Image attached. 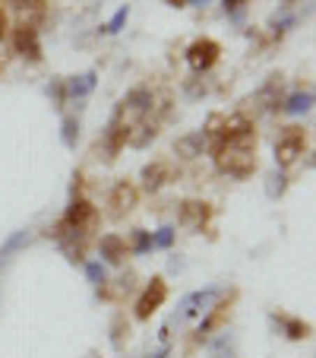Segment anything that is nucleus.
<instances>
[{"label": "nucleus", "mask_w": 316, "mask_h": 358, "mask_svg": "<svg viewBox=\"0 0 316 358\" xmlns=\"http://www.w3.org/2000/svg\"><path fill=\"white\" fill-rule=\"evenodd\" d=\"M209 149H212L222 175L243 181V178H250L256 171V130L243 136H228V140H212Z\"/></svg>", "instance_id": "obj_1"}, {"label": "nucleus", "mask_w": 316, "mask_h": 358, "mask_svg": "<svg viewBox=\"0 0 316 358\" xmlns=\"http://www.w3.org/2000/svg\"><path fill=\"white\" fill-rule=\"evenodd\" d=\"M282 89H285V80H282L278 73L269 76V80L262 83V86L247 99V105L253 108V115H266V111H282V101H285Z\"/></svg>", "instance_id": "obj_2"}, {"label": "nucleus", "mask_w": 316, "mask_h": 358, "mask_svg": "<svg viewBox=\"0 0 316 358\" xmlns=\"http://www.w3.org/2000/svg\"><path fill=\"white\" fill-rule=\"evenodd\" d=\"M303 146H307V136L301 127H285V134L276 143V165L278 169H291L297 159L303 156Z\"/></svg>", "instance_id": "obj_3"}, {"label": "nucleus", "mask_w": 316, "mask_h": 358, "mask_svg": "<svg viewBox=\"0 0 316 358\" xmlns=\"http://www.w3.org/2000/svg\"><path fill=\"white\" fill-rule=\"evenodd\" d=\"M218 57H222V45H218L216 38H196L193 45L187 48V64L193 73H206V70H212L218 64Z\"/></svg>", "instance_id": "obj_4"}, {"label": "nucleus", "mask_w": 316, "mask_h": 358, "mask_svg": "<svg viewBox=\"0 0 316 358\" xmlns=\"http://www.w3.org/2000/svg\"><path fill=\"white\" fill-rule=\"evenodd\" d=\"M127 136H130L127 115H123L121 108H114V115H111V121H108V130H105V159H108V162H114V159L121 156V149L127 146Z\"/></svg>", "instance_id": "obj_5"}, {"label": "nucleus", "mask_w": 316, "mask_h": 358, "mask_svg": "<svg viewBox=\"0 0 316 358\" xmlns=\"http://www.w3.org/2000/svg\"><path fill=\"white\" fill-rule=\"evenodd\" d=\"M177 222L183 225L187 231H206L209 222H212V203L206 200H183L181 213H177Z\"/></svg>", "instance_id": "obj_6"}, {"label": "nucleus", "mask_w": 316, "mask_h": 358, "mask_svg": "<svg viewBox=\"0 0 316 358\" xmlns=\"http://www.w3.org/2000/svg\"><path fill=\"white\" fill-rule=\"evenodd\" d=\"M165 298H168V282L162 276H152V282L142 289L140 301H136V311H133L136 320H149L165 304Z\"/></svg>", "instance_id": "obj_7"}, {"label": "nucleus", "mask_w": 316, "mask_h": 358, "mask_svg": "<svg viewBox=\"0 0 316 358\" xmlns=\"http://www.w3.org/2000/svg\"><path fill=\"white\" fill-rule=\"evenodd\" d=\"M67 229H80V231H92L95 225H98V210H95L89 200H82V196H76L73 203L67 206V213H63L61 219Z\"/></svg>", "instance_id": "obj_8"}, {"label": "nucleus", "mask_w": 316, "mask_h": 358, "mask_svg": "<svg viewBox=\"0 0 316 358\" xmlns=\"http://www.w3.org/2000/svg\"><path fill=\"white\" fill-rule=\"evenodd\" d=\"M136 203H140V190H136L130 181H117L114 187H111L108 206H111V216H114V219H121V216H127V213H133Z\"/></svg>", "instance_id": "obj_9"}, {"label": "nucleus", "mask_w": 316, "mask_h": 358, "mask_svg": "<svg viewBox=\"0 0 316 358\" xmlns=\"http://www.w3.org/2000/svg\"><path fill=\"white\" fill-rule=\"evenodd\" d=\"M140 178H142V187H146L149 194H158L165 184L174 181V165L165 162V159H155V162H149L146 169H142Z\"/></svg>", "instance_id": "obj_10"}, {"label": "nucleus", "mask_w": 316, "mask_h": 358, "mask_svg": "<svg viewBox=\"0 0 316 358\" xmlns=\"http://www.w3.org/2000/svg\"><path fill=\"white\" fill-rule=\"evenodd\" d=\"M222 298V289H200L190 292L181 301V317H196V314H206L209 308H216V301Z\"/></svg>", "instance_id": "obj_11"}, {"label": "nucleus", "mask_w": 316, "mask_h": 358, "mask_svg": "<svg viewBox=\"0 0 316 358\" xmlns=\"http://www.w3.org/2000/svg\"><path fill=\"white\" fill-rule=\"evenodd\" d=\"M13 48H16V55H22L26 61L38 64V61H41L38 29H35V26H16V32H13Z\"/></svg>", "instance_id": "obj_12"}, {"label": "nucleus", "mask_w": 316, "mask_h": 358, "mask_svg": "<svg viewBox=\"0 0 316 358\" xmlns=\"http://www.w3.org/2000/svg\"><path fill=\"white\" fill-rule=\"evenodd\" d=\"M206 149H209V134L206 130H190V134H183V136H177L174 140V152L181 159H187V162L200 159Z\"/></svg>", "instance_id": "obj_13"}, {"label": "nucleus", "mask_w": 316, "mask_h": 358, "mask_svg": "<svg viewBox=\"0 0 316 358\" xmlns=\"http://www.w3.org/2000/svg\"><path fill=\"white\" fill-rule=\"evenodd\" d=\"M152 101H155L152 89H149V86H136V89H130V92L123 95L117 108H121L123 115H149V111H152Z\"/></svg>", "instance_id": "obj_14"}, {"label": "nucleus", "mask_w": 316, "mask_h": 358, "mask_svg": "<svg viewBox=\"0 0 316 358\" xmlns=\"http://www.w3.org/2000/svg\"><path fill=\"white\" fill-rule=\"evenodd\" d=\"M98 254L105 257V264L117 266L130 257V244L123 241L121 235H105V238H98Z\"/></svg>", "instance_id": "obj_15"}, {"label": "nucleus", "mask_w": 316, "mask_h": 358, "mask_svg": "<svg viewBox=\"0 0 316 358\" xmlns=\"http://www.w3.org/2000/svg\"><path fill=\"white\" fill-rule=\"evenodd\" d=\"M155 136H158V121H149V117H146V121H140V124H133V127H130L127 143L133 149H146Z\"/></svg>", "instance_id": "obj_16"}, {"label": "nucleus", "mask_w": 316, "mask_h": 358, "mask_svg": "<svg viewBox=\"0 0 316 358\" xmlns=\"http://www.w3.org/2000/svg\"><path fill=\"white\" fill-rule=\"evenodd\" d=\"M95 83H98V73H95V70H86V73L67 80V95L70 99H86V95L95 89Z\"/></svg>", "instance_id": "obj_17"}, {"label": "nucleus", "mask_w": 316, "mask_h": 358, "mask_svg": "<svg viewBox=\"0 0 316 358\" xmlns=\"http://www.w3.org/2000/svg\"><path fill=\"white\" fill-rule=\"evenodd\" d=\"M133 289H136V276H133V273H127V276L117 279L114 289H111V285H98V295H101V298H114V301H117V298L130 295Z\"/></svg>", "instance_id": "obj_18"}, {"label": "nucleus", "mask_w": 316, "mask_h": 358, "mask_svg": "<svg viewBox=\"0 0 316 358\" xmlns=\"http://www.w3.org/2000/svg\"><path fill=\"white\" fill-rule=\"evenodd\" d=\"M310 105H313V92H297L282 101V111L285 115H307Z\"/></svg>", "instance_id": "obj_19"}, {"label": "nucleus", "mask_w": 316, "mask_h": 358, "mask_svg": "<svg viewBox=\"0 0 316 358\" xmlns=\"http://www.w3.org/2000/svg\"><path fill=\"white\" fill-rule=\"evenodd\" d=\"M225 304H216V308H209L206 311V317H202V324H200V339H206L209 333L216 330V327H222V320H225Z\"/></svg>", "instance_id": "obj_20"}, {"label": "nucleus", "mask_w": 316, "mask_h": 358, "mask_svg": "<svg viewBox=\"0 0 316 358\" xmlns=\"http://www.w3.org/2000/svg\"><path fill=\"white\" fill-rule=\"evenodd\" d=\"M282 320V330L288 339H307L310 336V324L307 320H297V317H278Z\"/></svg>", "instance_id": "obj_21"}, {"label": "nucleus", "mask_w": 316, "mask_h": 358, "mask_svg": "<svg viewBox=\"0 0 316 358\" xmlns=\"http://www.w3.org/2000/svg\"><path fill=\"white\" fill-rule=\"evenodd\" d=\"M61 140H63V146H67V149H76V143H80V121H76L73 115L63 117V124H61Z\"/></svg>", "instance_id": "obj_22"}, {"label": "nucleus", "mask_w": 316, "mask_h": 358, "mask_svg": "<svg viewBox=\"0 0 316 358\" xmlns=\"http://www.w3.org/2000/svg\"><path fill=\"white\" fill-rule=\"evenodd\" d=\"M285 190H288V178L278 175V171H276V175H269V184H266V194H269L272 200H278V196H282Z\"/></svg>", "instance_id": "obj_23"}, {"label": "nucleus", "mask_w": 316, "mask_h": 358, "mask_svg": "<svg viewBox=\"0 0 316 358\" xmlns=\"http://www.w3.org/2000/svg\"><path fill=\"white\" fill-rule=\"evenodd\" d=\"M149 248H152V235L142 229H133V248H130V254H146Z\"/></svg>", "instance_id": "obj_24"}, {"label": "nucleus", "mask_w": 316, "mask_h": 358, "mask_svg": "<svg viewBox=\"0 0 316 358\" xmlns=\"http://www.w3.org/2000/svg\"><path fill=\"white\" fill-rule=\"evenodd\" d=\"M86 279L92 285H105L108 279H105V264H86Z\"/></svg>", "instance_id": "obj_25"}, {"label": "nucleus", "mask_w": 316, "mask_h": 358, "mask_svg": "<svg viewBox=\"0 0 316 358\" xmlns=\"http://www.w3.org/2000/svg\"><path fill=\"white\" fill-rule=\"evenodd\" d=\"M127 16H130V7H121V10H117V13H114V20H111L108 26H105V32H108V35L121 32V29H123V22H127Z\"/></svg>", "instance_id": "obj_26"}, {"label": "nucleus", "mask_w": 316, "mask_h": 358, "mask_svg": "<svg viewBox=\"0 0 316 358\" xmlns=\"http://www.w3.org/2000/svg\"><path fill=\"white\" fill-rule=\"evenodd\" d=\"M212 358H234V345H228V336H222L212 345Z\"/></svg>", "instance_id": "obj_27"}, {"label": "nucleus", "mask_w": 316, "mask_h": 358, "mask_svg": "<svg viewBox=\"0 0 316 358\" xmlns=\"http://www.w3.org/2000/svg\"><path fill=\"white\" fill-rule=\"evenodd\" d=\"M174 244V229H158V235L152 238V248H171Z\"/></svg>", "instance_id": "obj_28"}, {"label": "nucleus", "mask_w": 316, "mask_h": 358, "mask_svg": "<svg viewBox=\"0 0 316 358\" xmlns=\"http://www.w3.org/2000/svg\"><path fill=\"white\" fill-rule=\"evenodd\" d=\"M47 95H54V101H57V108H61L63 105V99H67V83H51V86H47Z\"/></svg>", "instance_id": "obj_29"}, {"label": "nucleus", "mask_w": 316, "mask_h": 358, "mask_svg": "<svg viewBox=\"0 0 316 358\" xmlns=\"http://www.w3.org/2000/svg\"><path fill=\"white\" fill-rule=\"evenodd\" d=\"M22 244H29V231H16V235H13V238H10V241H7V244H3V250H7V254H10V250L22 248Z\"/></svg>", "instance_id": "obj_30"}, {"label": "nucleus", "mask_w": 316, "mask_h": 358, "mask_svg": "<svg viewBox=\"0 0 316 358\" xmlns=\"http://www.w3.org/2000/svg\"><path fill=\"white\" fill-rule=\"evenodd\" d=\"M225 10H228V13H241V10H243V0H225Z\"/></svg>", "instance_id": "obj_31"}, {"label": "nucleus", "mask_w": 316, "mask_h": 358, "mask_svg": "<svg viewBox=\"0 0 316 358\" xmlns=\"http://www.w3.org/2000/svg\"><path fill=\"white\" fill-rule=\"evenodd\" d=\"M3 35H7V13L0 10V38H3Z\"/></svg>", "instance_id": "obj_32"}, {"label": "nucleus", "mask_w": 316, "mask_h": 358, "mask_svg": "<svg viewBox=\"0 0 316 358\" xmlns=\"http://www.w3.org/2000/svg\"><path fill=\"white\" fill-rule=\"evenodd\" d=\"M165 3H168V7H177V10H181V7H187L190 0H165Z\"/></svg>", "instance_id": "obj_33"}, {"label": "nucleus", "mask_w": 316, "mask_h": 358, "mask_svg": "<svg viewBox=\"0 0 316 358\" xmlns=\"http://www.w3.org/2000/svg\"><path fill=\"white\" fill-rule=\"evenodd\" d=\"M190 3H196V7H206L209 0H190Z\"/></svg>", "instance_id": "obj_34"}, {"label": "nucleus", "mask_w": 316, "mask_h": 358, "mask_svg": "<svg viewBox=\"0 0 316 358\" xmlns=\"http://www.w3.org/2000/svg\"><path fill=\"white\" fill-rule=\"evenodd\" d=\"M165 355H168V349H162V352H155V355H152V358H165Z\"/></svg>", "instance_id": "obj_35"}, {"label": "nucleus", "mask_w": 316, "mask_h": 358, "mask_svg": "<svg viewBox=\"0 0 316 358\" xmlns=\"http://www.w3.org/2000/svg\"><path fill=\"white\" fill-rule=\"evenodd\" d=\"M288 3H294V0H288Z\"/></svg>", "instance_id": "obj_36"}]
</instances>
